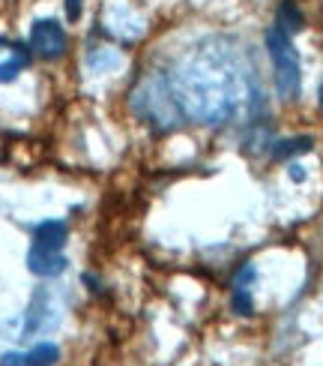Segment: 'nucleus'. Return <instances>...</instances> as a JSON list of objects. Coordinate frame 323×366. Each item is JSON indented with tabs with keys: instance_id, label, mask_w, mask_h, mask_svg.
<instances>
[{
	"instance_id": "f03ea898",
	"label": "nucleus",
	"mask_w": 323,
	"mask_h": 366,
	"mask_svg": "<svg viewBox=\"0 0 323 366\" xmlns=\"http://www.w3.org/2000/svg\"><path fill=\"white\" fill-rule=\"evenodd\" d=\"M132 112L156 132H171L183 124V105L171 87V75H147L132 90Z\"/></svg>"
},
{
	"instance_id": "f8f14e48",
	"label": "nucleus",
	"mask_w": 323,
	"mask_h": 366,
	"mask_svg": "<svg viewBox=\"0 0 323 366\" xmlns=\"http://www.w3.org/2000/svg\"><path fill=\"white\" fill-rule=\"evenodd\" d=\"M66 19L78 21L81 19V0H66Z\"/></svg>"
},
{
	"instance_id": "6e6552de",
	"label": "nucleus",
	"mask_w": 323,
	"mask_h": 366,
	"mask_svg": "<svg viewBox=\"0 0 323 366\" xmlns=\"http://www.w3.org/2000/svg\"><path fill=\"white\" fill-rule=\"evenodd\" d=\"M66 237H69V228L63 219H45L34 228V247H42V249L63 252Z\"/></svg>"
},
{
	"instance_id": "7ed1b4c3",
	"label": "nucleus",
	"mask_w": 323,
	"mask_h": 366,
	"mask_svg": "<svg viewBox=\"0 0 323 366\" xmlns=\"http://www.w3.org/2000/svg\"><path fill=\"white\" fill-rule=\"evenodd\" d=\"M267 51L272 60V69H275V87L284 99H294L299 94V81H302V66H299V54L294 49V42L284 30L272 27L267 30Z\"/></svg>"
},
{
	"instance_id": "1a4fd4ad",
	"label": "nucleus",
	"mask_w": 323,
	"mask_h": 366,
	"mask_svg": "<svg viewBox=\"0 0 323 366\" xmlns=\"http://www.w3.org/2000/svg\"><path fill=\"white\" fill-rule=\"evenodd\" d=\"M30 64V49L19 42H6V57H0V84L15 81Z\"/></svg>"
},
{
	"instance_id": "9b49d317",
	"label": "nucleus",
	"mask_w": 323,
	"mask_h": 366,
	"mask_svg": "<svg viewBox=\"0 0 323 366\" xmlns=\"http://www.w3.org/2000/svg\"><path fill=\"white\" fill-rule=\"evenodd\" d=\"M275 27L284 30V34L290 36L294 30L302 27V12L297 9L294 0H282V6H279V15H275Z\"/></svg>"
},
{
	"instance_id": "0eeeda50",
	"label": "nucleus",
	"mask_w": 323,
	"mask_h": 366,
	"mask_svg": "<svg viewBox=\"0 0 323 366\" xmlns=\"http://www.w3.org/2000/svg\"><path fill=\"white\" fill-rule=\"evenodd\" d=\"M66 255L63 252H54V249H42V247H30L27 249V270L34 277H42V280H51V277H60L66 270Z\"/></svg>"
},
{
	"instance_id": "423d86ee",
	"label": "nucleus",
	"mask_w": 323,
	"mask_h": 366,
	"mask_svg": "<svg viewBox=\"0 0 323 366\" xmlns=\"http://www.w3.org/2000/svg\"><path fill=\"white\" fill-rule=\"evenodd\" d=\"M60 348L54 342H39L30 352H6L0 355V366H57Z\"/></svg>"
},
{
	"instance_id": "f257e3e1",
	"label": "nucleus",
	"mask_w": 323,
	"mask_h": 366,
	"mask_svg": "<svg viewBox=\"0 0 323 366\" xmlns=\"http://www.w3.org/2000/svg\"><path fill=\"white\" fill-rule=\"evenodd\" d=\"M171 87L183 112L198 124H225L252 99L249 69L225 39L198 45L171 75Z\"/></svg>"
},
{
	"instance_id": "4468645a",
	"label": "nucleus",
	"mask_w": 323,
	"mask_h": 366,
	"mask_svg": "<svg viewBox=\"0 0 323 366\" xmlns=\"http://www.w3.org/2000/svg\"><path fill=\"white\" fill-rule=\"evenodd\" d=\"M320 105H323V84H320Z\"/></svg>"
},
{
	"instance_id": "ddd939ff",
	"label": "nucleus",
	"mask_w": 323,
	"mask_h": 366,
	"mask_svg": "<svg viewBox=\"0 0 323 366\" xmlns=\"http://www.w3.org/2000/svg\"><path fill=\"white\" fill-rule=\"evenodd\" d=\"M290 180H297V183L305 180V172L299 169V165H290Z\"/></svg>"
},
{
	"instance_id": "20e7f679",
	"label": "nucleus",
	"mask_w": 323,
	"mask_h": 366,
	"mask_svg": "<svg viewBox=\"0 0 323 366\" xmlns=\"http://www.w3.org/2000/svg\"><path fill=\"white\" fill-rule=\"evenodd\" d=\"M69 36L57 19H36L30 24V54H39L42 60H57L66 54Z\"/></svg>"
},
{
	"instance_id": "39448f33",
	"label": "nucleus",
	"mask_w": 323,
	"mask_h": 366,
	"mask_svg": "<svg viewBox=\"0 0 323 366\" xmlns=\"http://www.w3.org/2000/svg\"><path fill=\"white\" fill-rule=\"evenodd\" d=\"M54 325H57V307H54L51 295L45 292V288H39L34 300H30L27 315H24V337H34V333H42Z\"/></svg>"
},
{
	"instance_id": "9d476101",
	"label": "nucleus",
	"mask_w": 323,
	"mask_h": 366,
	"mask_svg": "<svg viewBox=\"0 0 323 366\" xmlns=\"http://www.w3.org/2000/svg\"><path fill=\"white\" fill-rule=\"evenodd\" d=\"M312 147H314V139H312V135H297V139L275 142L272 157H275V159H287V157H297V154H309Z\"/></svg>"
}]
</instances>
